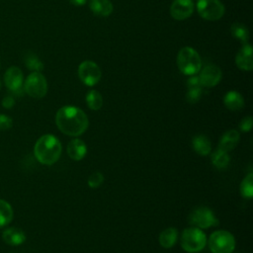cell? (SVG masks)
<instances>
[{
    "label": "cell",
    "instance_id": "8992f818",
    "mask_svg": "<svg viewBox=\"0 0 253 253\" xmlns=\"http://www.w3.org/2000/svg\"><path fill=\"white\" fill-rule=\"evenodd\" d=\"M25 92L36 99H41L47 92V82L45 77L39 71L32 72L24 83Z\"/></svg>",
    "mask_w": 253,
    "mask_h": 253
},
{
    "label": "cell",
    "instance_id": "83f0119b",
    "mask_svg": "<svg viewBox=\"0 0 253 253\" xmlns=\"http://www.w3.org/2000/svg\"><path fill=\"white\" fill-rule=\"evenodd\" d=\"M103 182H104V176L100 172H94L88 178V186L93 189L100 187Z\"/></svg>",
    "mask_w": 253,
    "mask_h": 253
},
{
    "label": "cell",
    "instance_id": "4dcf8cb0",
    "mask_svg": "<svg viewBox=\"0 0 253 253\" xmlns=\"http://www.w3.org/2000/svg\"><path fill=\"white\" fill-rule=\"evenodd\" d=\"M197 86L203 87L199 76H192L187 80V87H197Z\"/></svg>",
    "mask_w": 253,
    "mask_h": 253
},
{
    "label": "cell",
    "instance_id": "5bb4252c",
    "mask_svg": "<svg viewBox=\"0 0 253 253\" xmlns=\"http://www.w3.org/2000/svg\"><path fill=\"white\" fill-rule=\"evenodd\" d=\"M86 153L87 146L83 140L79 138H74L69 141L67 145V154L71 159L79 161L85 157Z\"/></svg>",
    "mask_w": 253,
    "mask_h": 253
},
{
    "label": "cell",
    "instance_id": "7c38bea8",
    "mask_svg": "<svg viewBox=\"0 0 253 253\" xmlns=\"http://www.w3.org/2000/svg\"><path fill=\"white\" fill-rule=\"evenodd\" d=\"M4 82L6 87L12 92H19L23 85V73L17 66L9 67L4 74Z\"/></svg>",
    "mask_w": 253,
    "mask_h": 253
},
{
    "label": "cell",
    "instance_id": "ffe728a7",
    "mask_svg": "<svg viewBox=\"0 0 253 253\" xmlns=\"http://www.w3.org/2000/svg\"><path fill=\"white\" fill-rule=\"evenodd\" d=\"M178 238V231L174 227L164 229L159 235V243L163 248H171L175 245Z\"/></svg>",
    "mask_w": 253,
    "mask_h": 253
},
{
    "label": "cell",
    "instance_id": "603a6c76",
    "mask_svg": "<svg viewBox=\"0 0 253 253\" xmlns=\"http://www.w3.org/2000/svg\"><path fill=\"white\" fill-rule=\"evenodd\" d=\"M13 219V209L11 205L0 199V227L5 226Z\"/></svg>",
    "mask_w": 253,
    "mask_h": 253
},
{
    "label": "cell",
    "instance_id": "52a82bcc",
    "mask_svg": "<svg viewBox=\"0 0 253 253\" xmlns=\"http://www.w3.org/2000/svg\"><path fill=\"white\" fill-rule=\"evenodd\" d=\"M189 221L198 228H210L218 224L214 213L207 207H199L193 210L189 215Z\"/></svg>",
    "mask_w": 253,
    "mask_h": 253
},
{
    "label": "cell",
    "instance_id": "ac0fdd59",
    "mask_svg": "<svg viewBox=\"0 0 253 253\" xmlns=\"http://www.w3.org/2000/svg\"><path fill=\"white\" fill-rule=\"evenodd\" d=\"M224 106L231 111H239L244 106V100L237 91H229L223 97Z\"/></svg>",
    "mask_w": 253,
    "mask_h": 253
},
{
    "label": "cell",
    "instance_id": "3957f363",
    "mask_svg": "<svg viewBox=\"0 0 253 253\" xmlns=\"http://www.w3.org/2000/svg\"><path fill=\"white\" fill-rule=\"evenodd\" d=\"M177 65L185 75H195L201 70L202 60L199 53L191 46L182 47L177 54Z\"/></svg>",
    "mask_w": 253,
    "mask_h": 253
},
{
    "label": "cell",
    "instance_id": "d4e9b609",
    "mask_svg": "<svg viewBox=\"0 0 253 253\" xmlns=\"http://www.w3.org/2000/svg\"><path fill=\"white\" fill-rule=\"evenodd\" d=\"M240 194L245 199H251L253 197V174L251 172L242 180L240 184Z\"/></svg>",
    "mask_w": 253,
    "mask_h": 253
},
{
    "label": "cell",
    "instance_id": "7a4b0ae2",
    "mask_svg": "<svg viewBox=\"0 0 253 253\" xmlns=\"http://www.w3.org/2000/svg\"><path fill=\"white\" fill-rule=\"evenodd\" d=\"M61 143L58 138L52 134L41 136L34 147V153L37 160L43 165H52L60 157Z\"/></svg>",
    "mask_w": 253,
    "mask_h": 253
},
{
    "label": "cell",
    "instance_id": "d6a6232c",
    "mask_svg": "<svg viewBox=\"0 0 253 253\" xmlns=\"http://www.w3.org/2000/svg\"><path fill=\"white\" fill-rule=\"evenodd\" d=\"M87 0H69V2L75 6H82L86 3Z\"/></svg>",
    "mask_w": 253,
    "mask_h": 253
},
{
    "label": "cell",
    "instance_id": "cb8c5ba5",
    "mask_svg": "<svg viewBox=\"0 0 253 253\" xmlns=\"http://www.w3.org/2000/svg\"><path fill=\"white\" fill-rule=\"evenodd\" d=\"M86 104L91 110L98 111L103 106V97L97 90H90L86 94Z\"/></svg>",
    "mask_w": 253,
    "mask_h": 253
},
{
    "label": "cell",
    "instance_id": "484cf974",
    "mask_svg": "<svg viewBox=\"0 0 253 253\" xmlns=\"http://www.w3.org/2000/svg\"><path fill=\"white\" fill-rule=\"evenodd\" d=\"M25 62H26V65L28 68H30L31 70H34V71H41L42 68H43V65L42 63V61L39 59V57L36 55V54H29V55H26V58H25Z\"/></svg>",
    "mask_w": 253,
    "mask_h": 253
},
{
    "label": "cell",
    "instance_id": "e0dca14e",
    "mask_svg": "<svg viewBox=\"0 0 253 253\" xmlns=\"http://www.w3.org/2000/svg\"><path fill=\"white\" fill-rule=\"evenodd\" d=\"M89 7L98 17H108L113 12V4L110 0H90Z\"/></svg>",
    "mask_w": 253,
    "mask_h": 253
},
{
    "label": "cell",
    "instance_id": "30bf717a",
    "mask_svg": "<svg viewBox=\"0 0 253 253\" xmlns=\"http://www.w3.org/2000/svg\"><path fill=\"white\" fill-rule=\"evenodd\" d=\"M221 77H222V73L220 68L213 64L206 65L200 71V75H199L202 86H206V87H213L217 85Z\"/></svg>",
    "mask_w": 253,
    "mask_h": 253
},
{
    "label": "cell",
    "instance_id": "44dd1931",
    "mask_svg": "<svg viewBox=\"0 0 253 253\" xmlns=\"http://www.w3.org/2000/svg\"><path fill=\"white\" fill-rule=\"evenodd\" d=\"M230 32L234 39H236L243 44L247 43L249 40V31L244 24L239 22H234L230 27Z\"/></svg>",
    "mask_w": 253,
    "mask_h": 253
},
{
    "label": "cell",
    "instance_id": "8fae6325",
    "mask_svg": "<svg viewBox=\"0 0 253 253\" xmlns=\"http://www.w3.org/2000/svg\"><path fill=\"white\" fill-rule=\"evenodd\" d=\"M194 11L192 0H174L170 6V14L176 20H185L189 18Z\"/></svg>",
    "mask_w": 253,
    "mask_h": 253
},
{
    "label": "cell",
    "instance_id": "ba28073f",
    "mask_svg": "<svg viewBox=\"0 0 253 253\" xmlns=\"http://www.w3.org/2000/svg\"><path fill=\"white\" fill-rule=\"evenodd\" d=\"M199 15L208 21H216L224 14V6L219 0H198Z\"/></svg>",
    "mask_w": 253,
    "mask_h": 253
},
{
    "label": "cell",
    "instance_id": "9c48e42d",
    "mask_svg": "<svg viewBox=\"0 0 253 253\" xmlns=\"http://www.w3.org/2000/svg\"><path fill=\"white\" fill-rule=\"evenodd\" d=\"M78 76L85 85L94 86L100 81L102 71L96 62L84 60L78 66Z\"/></svg>",
    "mask_w": 253,
    "mask_h": 253
},
{
    "label": "cell",
    "instance_id": "f1b7e54d",
    "mask_svg": "<svg viewBox=\"0 0 253 253\" xmlns=\"http://www.w3.org/2000/svg\"><path fill=\"white\" fill-rule=\"evenodd\" d=\"M252 125H253V120H252V117L251 116H248V117H245L241 120L240 124H239V128L241 131H244V132H248L251 130L252 128Z\"/></svg>",
    "mask_w": 253,
    "mask_h": 253
},
{
    "label": "cell",
    "instance_id": "1f68e13d",
    "mask_svg": "<svg viewBox=\"0 0 253 253\" xmlns=\"http://www.w3.org/2000/svg\"><path fill=\"white\" fill-rule=\"evenodd\" d=\"M15 105V100L11 96H6L2 100V106L6 109H11Z\"/></svg>",
    "mask_w": 253,
    "mask_h": 253
},
{
    "label": "cell",
    "instance_id": "277c9868",
    "mask_svg": "<svg viewBox=\"0 0 253 253\" xmlns=\"http://www.w3.org/2000/svg\"><path fill=\"white\" fill-rule=\"evenodd\" d=\"M207 244V236L198 227L186 228L181 236V246L189 253H197L202 251Z\"/></svg>",
    "mask_w": 253,
    "mask_h": 253
},
{
    "label": "cell",
    "instance_id": "2e32d148",
    "mask_svg": "<svg viewBox=\"0 0 253 253\" xmlns=\"http://www.w3.org/2000/svg\"><path fill=\"white\" fill-rule=\"evenodd\" d=\"M3 240L9 244V245H20L22 243L25 242L26 240V234L25 232L17 227H10L7 228L6 230H4L3 234H2Z\"/></svg>",
    "mask_w": 253,
    "mask_h": 253
},
{
    "label": "cell",
    "instance_id": "d6986e66",
    "mask_svg": "<svg viewBox=\"0 0 253 253\" xmlns=\"http://www.w3.org/2000/svg\"><path fill=\"white\" fill-rule=\"evenodd\" d=\"M192 145L194 150L202 156H206L211 151V143L210 139L203 134L195 135L192 140Z\"/></svg>",
    "mask_w": 253,
    "mask_h": 253
},
{
    "label": "cell",
    "instance_id": "7402d4cb",
    "mask_svg": "<svg viewBox=\"0 0 253 253\" xmlns=\"http://www.w3.org/2000/svg\"><path fill=\"white\" fill-rule=\"evenodd\" d=\"M230 157L227 154L226 151H223L219 148H217L212 154H211V163L214 167L217 169H224L229 164Z\"/></svg>",
    "mask_w": 253,
    "mask_h": 253
},
{
    "label": "cell",
    "instance_id": "5b68a950",
    "mask_svg": "<svg viewBox=\"0 0 253 253\" xmlns=\"http://www.w3.org/2000/svg\"><path fill=\"white\" fill-rule=\"evenodd\" d=\"M209 246L212 253H232L235 248V239L226 230H216L211 234Z\"/></svg>",
    "mask_w": 253,
    "mask_h": 253
},
{
    "label": "cell",
    "instance_id": "4316f807",
    "mask_svg": "<svg viewBox=\"0 0 253 253\" xmlns=\"http://www.w3.org/2000/svg\"><path fill=\"white\" fill-rule=\"evenodd\" d=\"M202 87L197 86V87H188L187 94H186V99L187 102L190 104H195L200 101L202 97Z\"/></svg>",
    "mask_w": 253,
    "mask_h": 253
},
{
    "label": "cell",
    "instance_id": "836d02e7",
    "mask_svg": "<svg viewBox=\"0 0 253 253\" xmlns=\"http://www.w3.org/2000/svg\"><path fill=\"white\" fill-rule=\"evenodd\" d=\"M0 89H1V80H0Z\"/></svg>",
    "mask_w": 253,
    "mask_h": 253
},
{
    "label": "cell",
    "instance_id": "f546056e",
    "mask_svg": "<svg viewBox=\"0 0 253 253\" xmlns=\"http://www.w3.org/2000/svg\"><path fill=\"white\" fill-rule=\"evenodd\" d=\"M13 125V121L10 117L0 114V130H7Z\"/></svg>",
    "mask_w": 253,
    "mask_h": 253
},
{
    "label": "cell",
    "instance_id": "6da1fadb",
    "mask_svg": "<svg viewBox=\"0 0 253 253\" xmlns=\"http://www.w3.org/2000/svg\"><path fill=\"white\" fill-rule=\"evenodd\" d=\"M55 124L59 130L69 136H78L89 126L87 115L75 106H63L55 115Z\"/></svg>",
    "mask_w": 253,
    "mask_h": 253
},
{
    "label": "cell",
    "instance_id": "4fadbf2b",
    "mask_svg": "<svg viewBox=\"0 0 253 253\" xmlns=\"http://www.w3.org/2000/svg\"><path fill=\"white\" fill-rule=\"evenodd\" d=\"M235 63L238 68L245 71L253 69V49L248 43L243 44L235 56Z\"/></svg>",
    "mask_w": 253,
    "mask_h": 253
},
{
    "label": "cell",
    "instance_id": "9a60e30c",
    "mask_svg": "<svg viewBox=\"0 0 253 253\" xmlns=\"http://www.w3.org/2000/svg\"><path fill=\"white\" fill-rule=\"evenodd\" d=\"M239 137H240L239 131H237L236 129L227 130L220 137V140L218 143V148L223 151H226V152L234 149L239 141Z\"/></svg>",
    "mask_w": 253,
    "mask_h": 253
}]
</instances>
